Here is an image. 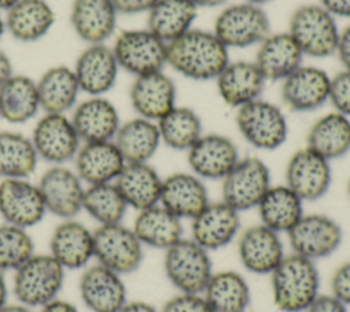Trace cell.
Here are the masks:
<instances>
[{
  "mask_svg": "<svg viewBox=\"0 0 350 312\" xmlns=\"http://www.w3.org/2000/svg\"><path fill=\"white\" fill-rule=\"evenodd\" d=\"M228 62V48L209 30L191 27L167 44V64L193 81L216 79Z\"/></svg>",
  "mask_w": 350,
  "mask_h": 312,
  "instance_id": "cell-1",
  "label": "cell"
},
{
  "mask_svg": "<svg viewBox=\"0 0 350 312\" xmlns=\"http://www.w3.org/2000/svg\"><path fill=\"white\" fill-rule=\"evenodd\" d=\"M269 276L273 304L282 312H305L320 293L316 261L295 253L286 255Z\"/></svg>",
  "mask_w": 350,
  "mask_h": 312,
  "instance_id": "cell-2",
  "label": "cell"
},
{
  "mask_svg": "<svg viewBox=\"0 0 350 312\" xmlns=\"http://www.w3.org/2000/svg\"><path fill=\"white\" fill-rule=\"evenodd\" d=\"M66 272L52 255L34 253L12 272L11 291L18 302L41 308L59 297Z\"/></svg>",
  "mask_w": 350,
  "mask_h": 312,
  "instance_id": "cell-3",
  "label": "cell"
},
{
  "mask_svg": "<svg viewBox=\"0 0 350 312\" xmlns=\"http://www.w3.org/2000/svg\"><path fill=\"white\" fill-rule=\"evenodd\" d=\"M163 268L179 293H202L213 274L211 252L185 237L164 250Z\"/></svg>",
  "mask_w": 350,
  "mask_h": 312,
  "instance_id": "cell-4",
  "label": "cell"
},
{
  "mask_svg": "<svg viewBox=\"0 0 350 312\" xmlns=\"http://www.w3.org/2000/svg\"><path fill=\"white\" fill-rule=\"evenodd\" d=\"M235 125L242 138L258 151H275L288 135V123L282 108L261 97L237 108Z\"/></svg>",
  "mask_w": 350,
  "mask_h": 312,
  "instance_id": "cell-5",
  "label": "cell"
},
{
  "mask_svg": "<svg viewBox=\"0 0 350 312\" xmlns=\"http://www.w3.org/2000/svg\"><path fill=\"white\" fill-rule=\"evenodd\" d=\"M287 31L304 56L323 59L335 55L339 29L335 16L320 4L298 7L290 16Z\"/></svg>",
  "mask_w": 350,
  "mask_h": 312,
  "instance_id": "cell-6",
  "label": "cell"
},
{
  "mask_svg": "<svg viewBox=\"0 0 350 312\" xmlns=\"http://www.w3.org/2000/svg\"><path fill=\"white\" fill-rule=\"evenodd\" d=\"M93 245L94 260L122 276L135 272L144 261V245L123 222L97 226Z\"/></svg>",
  "mask_w": 350,
  "mask_h": 312,
  "instance_id": "cell-7",
  "label": "cell"
},
{
  "mask_svg": "<svg viewBox=\"0 0 350 312\" xmlns=\"http://www.w3.org/2000/svg\"><path fill=\"white\" fill-rule=\"evenodd\" d=\"M112 51L119 68L134 77L161 71L167 64V42L148 29L119 31Z\"/></svg>",
  "mask_w": 350,
  "mask_h": 312,
  "instance_id": "cell-8",
  "label": "cell"
},
{
  "mask_svg": "<svg viewBox=\"0 0 350 312\" xmlns=\"http://www.w3.org/2000/svg\"><path fill=\"white\" fill-rule=\"evenodd\" d=\"M212 31L228 49L247 48L258 45L271 33V23L261 5L245 1L221 10Z\"/></svg>",
  "mask_w": 350,
  "mask_h": 312,
  "instance_id": "cell-9",
  "label": "cell"
},
{
  "mask_svg": "<svg viewBox=\"0 0 350 312\" xmlns=\"http://www.w3.org/2000/svg\"><path fill=\"white\" fill-rule=\"evenodd\" d=\"M271 185V170L262 159L241 157L221 179V200L241 213L256 208Z\"/></svg>",
  "mask_w": 350,
  "mask_h": 312,
  "instance_id": "cell-10",
  "label": "cell"
},
{
  "mask_svg": "<svg viewBox=\"0 0 350 312\" xmlns=\"http://www.w3.org/2000/svg\"><path fill=\"white\" fill-rule=\"evenodd\" d=\"M291 253L317 261L334 255L343 241L342 226L325 213H304L286 234Z\"/></svg>",
  "mask_w": 350,
  "mask_h": 312,
  "instance_id": "cell-11",
  "label": "cell"
},
{
  "mask_svg": "<svg viewBox=\"0 0 350 312\" xmlns=\"http://www.w3.org/2000/svg\"><path fill=\"white\" fill-rule=\"evenodd\" d=\"M30 138L38 159L49 166L72 161L82 144L67 114H44L36 122Z\"/></svg>",
  "mask_w": 350,
  "mask_h": 312,
  "instance_id": "cell-12",
  "label": "cell"
},
{
  "mask_svg": "<svg viewBox=\"0 0 350 312\" xmlns=\"http://www.w3.org/2000/svg\"><path fill=\"white\" fill-rule=\"evenodd\" d=\"M37 186L48 213L59 219H72L82 211L86 185L74 168L66 164L49 166L41 174Z\"/></svg>",
  "mask_w": 350,
  "mask_h": 312,
  "instance_id": "cell-13",
  "label": "cell"
},
{
  "mask_svg": "<svg viewBox=\"0 0 350 312\" xmlns=\"http://www.w3.org/2000/svg\"><path fill=\"white\" fill-rule=\"evenodd\" d=\"M284 179V183L304 203L320 200L332 183L331 161L308 146L299 148L287 160Z\"/></svg>",
  "mask_w": 350,
  "mask_h": 312,
  "instance_id": "cell-14",
  "label": "cell"
},
{
  "mask_svg": "<svg viewBox=\"0 0 350 312\" xmlns=\"http://www.w3.org/2000/svg\"><path fill=\"white\" fill-rule=\"evenodd\" d=\"M44 198L30 178L0 179V216L23 229L37 226L46 215Z\"/></svg>",
  "mask_w": 350,
  "mask_h": 312,
  "instance_id": "cell-15",
  "label": "cell"
},
{
  "mask_svg": "<svg viewBox=\"0 0 350 312\" xmlns=\"http://www.w3.org/2000/svg\"><path fill=\"white\" fill-rule=\"evenodd\" d=\"M78 291L90 312H118L127 302L123 276L97 261L82 270Z\"/></svg>",
  "mask_w": 350,
  "mask_h": 312,
  "instance_id": "cell-16",
  "label": "cell"
},
{
  "mask_svg": "<svg viewBox=\"0 0 350 312\" xmlns=\"http://www.w3.org/2000/svg\"><path fill=\"white\" fill-rule=\"evenodd\" d=\"M186 153L190 171L211 181H221L241 159L237 144L219 133H204Z\"/></svg>",
  "mask_w": 350,
  "mask_h": 312,
  "instance_id": "cell-17",
  "label": "cell"
},
{
  "mask_svg": "<svg viewBox=\"0 0 350 312\" xmlns=\"http://www.w3.org/2000/svg\"><path fill=\"white\" fill-rule=\"evenodd\" d=\"M237 239L239 261L252 274L271 275L286 256L280 234L261 223L249 226Z\"/></svg>",
  "mask_w": 350,
  "mask_h": 312,
  "instance_id": "cell-18",
  "label": "cell"
},
{
  "mask_svg": "<svg viewBox=\"0 0 350 312\" xmlns=\"http://www.w3.org/2000/svg\"><path fill=\"white\" fill-rule=\"evenodd\" d=\"M190 222V238L208 252L226 248L241 233V213L223 200L209 201Z\"/></svg>",
  "mask_w": 350,
  "mask_h": 312,
  "instance_id": "cell-19",
  "label": "cell"
},
{
  "mask_svg": "<svg viewBox=\"0 0 350 312\" xmlns=\"http://www.w3.org/2000/svg\"><path fill=\"white\" fill-rule=\"evenodd\" d=\"M329 74L317 66L301 64L282 81L280 97L293 112H312L328 101Z\"/></svg>",
  "mask_w": 350,
  "mask_h": 312,
  "instance_id": "cell-20",
  "label": "cell"
},
{
  "mask_svg": "<svg viewBox=\"0 0 350 312\" xmlns=\"http://www.w3.org/2000/svg\"><path fill=\"white\" fill-rule=\"evenodd\" d=\"M49 255L66 270L86 268L94 259L93 230L72 219H62L49 237Z\"/></svg>",
  "mask_w": 350,
  "mask_h": 312,
  "instance_id": "cell-21",
  "label": "cell"
},
{
  "mask_svg": "<svg viewBox=\"0 0 350 312\" xmlns=\"http://www.w3.org/2000/svg\"><path fill=\"white\" fill-rule=\"evenodd\" d=\"M72 70L81 92L88 96H104L115 86L120 68L112 47L89 44L78 55Z\"/></svg>",
  "mask_w": 350,
  "mask_h": 312,
  "instance_id": "cell-22",
  "label": "cell"
},
{
  "mask_svg": "<svg viewBox=\"0 0 350 312\" xmlns=\"http://www.w3.org/2000/svg\"><path fill=\"white\" fill-rule=\"evenodd\" d=\"M129 97L137 116L157 122L176 105V85L163 70L134 77Z\"/></svg>",
  "mask_w": 350,
  "mask_h": 312,
  "instance_id": "cell-23",
  "label": "cell"
},
{
  "mask_svg": "<svg viewBox=\"0 0 350 312\" xmlns=\"http://www.w3.org/2000/svg\"><path fill=\"white\" fill-rule=\"evenodd\" d=\"M70 119L82 142L112 141L122 123L118 108L104 96H89L77 103Z\"/></svg>",
  "mask_w": 350,
  "mask_h": 312,
  "instance_id": "cell-24",
  "label": "cell"
},
{
  "mask_svg": "<svg viewBox=\"0 0 350 312\" xmlns=\"http://www.w3.org/2000/svg\"><path fill=\"white\" fill-rule=\"evenodd\" d=\"M204 179L190 172H172L163 178L160 203L179 219L191 220L209 204Z\"/></svg>",
  "mask_w": 350,
  "mask_h": 312,
  "instance_id": "cell-25",
  "label": "cell"
},
{
  "mask_svg": "<svg viewBox=\"0 0 350 312\" xmlns=\"http://www.w3.org/2000/svg\"><path fill=\"white\" fill-rule=\"evenodd\" d=\"M72 161L85 185L113 182L126 164L113 141L82 142Z\"/></svg>",
  "mask_w": 350,
  "mask_h": 312,
  "instance_id": "cell-26",
  "label": "cell"
},
{
  "mask_svg": "<svg viewBox=\"0 0 350 312\" xmlns=\"http://www.w3.org/2000/svg\"><path fill=\"white\" fill-rule=\"evenodd\" d=\"M118 15L111 0H74L70 23L86 45L105 44L116 30Z\"/></svg>",
  "mask_w": 350,
  "mask_h": 312,
  "instance_id": "cell-27",
  "label": "cell"
},
{
  "mask_svg": "<svg viewBox=\"0 0 350 312\" xmlns=\"http://www.w3.org/2000/svg\"><path fill=\"white\" fill-rule=\"evenodd\" d=\"M215 81L223 103L235 109L260 99L267 83L254 62L246 60H230Z\"/></svg>",
  "mask_w": 350,
  "mask_h": 312,
  "instance_id": "cell-28",
  "label": "cell"
},
{
  "mask_svg": "<svg viewBox=\"0 0 350 312\" xmlns=\"http://www.w3.org/2000/svg\"><path fill=\"white\" fill-rule=\"evenodd\" d=\"M304 60V53L288 31L269 33L257 47L254 64L265 81H283Z\"/></svg>",
  "mask_w": 350,
  "mask_h": 312,
  "instance_id": "cell-29",
  "label": "cell"
},
{
  "mask_svg": "<svg viewBox=\"0 0 350 312\" xmlns=\"http://www.w3.org/2000/svg\"><path fill=\"white\" fill-rule=\"evenodd\" d=\"M56 22L46 0H18L5 11V31L21 42H36L45 37Z\"/></svg>",
  "mask_w": 350,
  "mask_h": 312,
  "instance_id": "cell-30",
  "label": "cell"
},
{
  "mask_svg": "<svg viewBox=\"0 0 350 312\" xmlns=\"http://www.w3.org/2000/svg\"><path fill=\"white\" fill-rule=\"evenodd\" d=\"M113 183L137 212L160 203L163 178L149 163H126Z\"/></svg>",
  "mask_w": 350,
  "mask_h": 312,
  "instance_id": "cell-31",
  "label": "cell"
},
{
  "mask_svg": "<svg viewBox=\"0 0 350 312\" xmlns=\"http://www.w3.org/2000/svg\"><path fill=\"white\" fill-rule=\"evenodd\" d=\"M36 82L44 114H67L77 105L81 88L72 67L52 66Z\"/></svg>",
  "mask_w": 350,
  "mask_h": 312,
  "instance_id": "cell-32",
  "label": "cell"
},
{
  "mask_svg": "<svg viewBox=\"0 0 350 312\" xmlns=\"http://www.w3.org/2000/svg\"><path fill=\"white\" fill-rule=\"evenodd\" d=\"M131 229L144 248L165 250L183 238L182 219L161 204L138 211Z\"/></svg>",
  "mask_w": 350,
  "mask_h": 312,
  "instance_id": "cell-33",
  "label": "cell"
},
{
  "mask_svg": "<svg viewBox=\"0 0 350 312\" xmlns=\"http://www.w3.org/2000/svg\"><path fill=\"white\" fill-rule=\"evenodd\" d=\"M328 161L350 152V118L331 111L317 118L306 134V145Z\"/></svg>",
  "mask_w": 350,
  "mask_h": 312,
  "instance_id": "cell-34",
  "label": "cell"
},
{
  "mask_svg": "<svg viewBox=\"0 0 350 312\" xmlns=\"http://www.w3.org/2000/svg\"><path fill=\"white\" fill-rule=\"evenodd\" d=\"M256 209L260 223L279 234H287L305 213L304 201L286 183L271 185Z\"/></svg>",
  "mask_w": 350,
  "mask_h": 312,
  "instance_id": "cell-35",
  "label": "cell"
},
{
  "mask_svg": "<svg viewBox=\"0 0 350 312\" xmlns=\"http://www.w3.org/2000/svg\"><path fill=\"white\" fill-rule=\"evenodd\" d=\"M41 109L36 79L25 74H12L0 86V119L11 125L31 120Z\"/></svg>",
  "mask_w": 350,
  "mask_h": 312,
  "instance_id": "cell-36",
  "label": "cell"
},
{
  "mask_svg": "<svg viewBox=\"0 0 350 312\" xmlns=\"http://www.w3.org/2000/svg\"><path fill=\"white\" fill-rule=\"evenodd\" d=\"M112 141L126 163H149L161 145L157 123L141 116L122 122Z\"/></svg>",
  "mask_w": 350,
  "mask_h": 312,
  "instance_id": "cell-37",
  "label": "cell"
},
{
  "mask_svg": "<svg viewBox=\"0 0 350 312\" xmlns=\"http://www.w3.org/2000/svg\"><path fill=\"white\" fill-rule=\"evenodd\" d=\"M213 312H246L250 305V287L235 270L213 271L204 291Z\"/></svg>",
  "mask_w": 350,
  "mask_h": 312,
  "instance_id": "cell-38",
  "label": "cell"
},
{
  "mask_svg": "<svg viewBox=\"0 0 350 312\" xmlns=\"http://www.w3.org/2000/svg\"><path fill=\"white\" fill-rule=\"evenodd\" d=\"M197 12L189 0H159L148 11L146 29L168 44L193 27Z\"/></svg>",
  "mask_w": 350,
  "mask_h": 312,
  "instance_id": "cell-39",
  "label": "cell"
},
{
  "mask_svg": "<svg viewBox=\"0 0 350 312\" xmlns=\"http://www.w3.org/2000/svg\"><path fill=\"white\" fill-rule=\"evenodd\" d=\"M38 161L30 137L14 130H0V179L30 178Z\"/></svg>",
  "mask_w": 350,
  "mask_h": 312,
  "instance_id": "cell-40",
  "label": "cell"
},
{
  "mask_svg": "<svg viewBox=\"0 0 350 312\" xmlns=\"http://www.w3.org/2000/svg\"><path fill=\"white\" fill-rule=\"evenodd\" d=\"M156 123L161 144L174 151L187 152L204 134L200 115L186 105L176 104Z\"/></svg>",
  "mask_w": 350,
  "mask_h": 312,
  "instance_id": "cell-41",
  "label": "cell"
},
{
  "mask_svg": "<svg viewBox=\"0 0 350 312\" xmlns=\"http://www.w3.org/2000/svg\"><path fill=\"white\" fill-rule=\"evenodd\" d=\"M129 207L113 182L86 185L82 201L85 211L97 224L122 223Z\"/></svg>",
  "mask_w": 350,
  "mask_h": 312,
  "instance_id": "cell-42",
  "label": "cell"
},
{
  "mask_svg": "<svg viewBox=\"0 0 350 312\" xmlns=\"http://www.w3.org/2000/svg\"><path fill=\"white\" fill-rule=\"evenodd\" d=\"M36 244L27 229L0 223V270L14 272L36 253Z\"/></svg>",
  "mask_w": 350,
  "mask_h": 312,
  "instance_id": "cell-43",
  "label": "cell"
},
{
  "mask_svg": "<svg viewBox=\"0 0 350 312\" xmlns=\"http://www.w3.org/2000/svg\"><path fill=\"white\" fill-rule=\"evenodd\" d=\"M328 101L334 111L350 118V70L343 68L331 77Z\"/></svg>",
  "mask_w": 350,
  "mask_h": 312,
  "instance_id": "cell-44",
  "label": "cell"
},
{
  "mask_svg": "<svg viewBox=\"0 0 350 312\" xmlns=\"http://www.w3.org/2000/svg\"><path fill=\"white\" fill-rule=\"evenodd\" d=\"M159 312H213L202 293H178Z\"/></svg>",
  "mask_w": 350,
  "mask_h": 312,
  "instance_id": "cell-45",
  "label": "cell"
},
{
  "mask_svg": "<svg viewBox=\"0 0 350 312\" xmlns=\"http://www.w3.org/2000/svg\"><path fill=\"white\" fill-rule=\"evenodd\" d=\"M329 287L335 297L350 307V260L336 267L331 276Z\"/></svg>",
  "mask_w": 350,
  "mask_h": 312,
  "instance_id": "cell-46",
  "label": "cell"
},
{
  "mask_svg": "<svg viewBox=\"0 0 350 312\" xmlns=\"http://www.w3.org/2000/svg\"><path fill=\"white\" fill-rule=\"evenodd\" d=\"M347 308L349 307L345 302H342L338 297H335L332 293H319L305 312H349Z\"/></svg>",
  "mask_w": 350,
  "mask_h": 312,
  "instance_id": "cell-47",
  "label": "cell"
},
{
  "mask_svg": "<svg viewBox=\"0 0 350 312\" xmlns=\"http://www.w3.org/2000/svg\"><path fill=\"white\" fill-rule=\"evenodd\" d=\"M118 14H141L148 12L159 0H111Z\"/></svg>",
  "mask_w": 350,
  "mask_h": 312,
  "instance_id": "cell-48",
  "label": "cell"
},
{
  "mask_svg": "<svg viewBox=\"0 0 350 312\" xmlns=\"http://www.w3.org/2000/svg\"><path fill=\"white\" fill-rule=\"evenodd\" d=\"M335 55L339 57L343 68L350 70V23L339 30Z\"/></svg>",
  "mask_w": 350,
  "mask_h": 312,
  "instance_id": "cell-49",
  "label": "cell"
},
{
  "mask_svg": "<svg viewBox=\"0 0 350 312\" xmlns=\"http://www.w3.org/2000/svg\"><path fill=\"white\" fill-rule=\"evenodd\" d=\"M320 5L335 18H350V0H320Z\"/></svg>",
  "mask_w": 350,
  "mask_h": 312,
  "instance_id": "cell-50",
  "label": "cell"
},
{
  "mask_svg": "<svg viewBox=\"0 0 350 312\" xmlns=\"http://www.w3.org/2000/svg\"><path fill=\"white\" fill-rule=\"evenodd\" d=\"M38 312H79L78 308L68 300H63V298H55L52 301H49L48 304L42 305L41 308H38Z\"/></svg>",
  "mask_w": 350,
  "mask_h": 312,
  "instance_id": "cell-51",
  "label": "cell"
},
{
  "mask_svg": "<svg viewBox=\"0 0 350 312\" xmlns=\"http://www.w3.org/2000/svg\"><path fill=\"white\" fill-rule=\"evenodd\" d=\"M118 312H159L156 309V307H153L152 304L142 301V300H133L129 301L118 311Z\"/></svg>",
  "mask_w": 350,
  "mask_h": 312,
  "instance_id": "cell-52",
  "label": "cell"
},
{
  "mask_svg": "<svg viewBox=\"0 0 350 312\" xmlns=\"http://www.w3.org/2000/svg\"><path fill=\"white\" fill-rule=\"evenodd\" d=\"M14 74L12 62L10 56L0 49V86Z\"/></svg>",
  "mask_w": 350,
  "mask_h": 312,
  "instance_id": "cell-53",
  "label": "cell"
},
{
  "mask_svg": "<svg viewBox=\"0 0 350 312\" xmlns=\"http://www.w3.org/2000/svg\"><path fill=\"white\" fill-rule=\"evenodd\" d=\"M8 294H10V285L5 279V272L0 270V308L8 302Z\"/></svg>",
  "mask_w": 350,
  "mask_h": 312,
  "instance_id": "cell-54",
  "label": "cell"
},
{
  "mask_svg": "<svg viewBox=\"0 0 350 312\" xmlns=\"http://www.w3.org/2000/svg\"><path fill=\"white\" fill-rule=\"evenodd\" d=\"M0 312H33L30 307H26L21 302H7L0 308Z\"/></svg>",
  "mask_w": 350,
  "mask_h": 312,
  "instance_id": "cell-55",
  "label": "cell"
},
{
  "mask_svg": "<svg viewBox=\"0 0 350 312\" xmlns=\"http://www.w3.org/2000/svg\"><path fill=\"white\" fill-rule=\"evenodd\" d=\"M191 1L197 8L204 7V8H212V7H219L224 4L227 0H189Z\"/></svg>",
  "mask_w": 350,
  "mask_h": 312,
  "instance_id": "cell-56",
  "label": "cell"
},
{
  "mask_svg": "<svg viewBox=\"0 0 350 312\" xmlns=\"http://www.w3.org/2000/svg\"><path fill=\"white\" fill-rule=\"evenodd\" d=\"M18 0H0V11H7L10 7H12Z\"/></svg>",
  "mask_w": 350,
  "mask_h": 312,
  "instance_id": "cell-57",
  "label": "cell"
},
{
  "mask_svg": "<svg viewBox=\"0 0 350 312\" xmlns=\"http://www.w3.org/2000/svg\"><path fill=\"white\" fill-rule=\"evenodd\" d=\"M4 33H5V23H4V18H3L1 14H0V40H1V37H3Z\"/></svg>",
  "mask_w": 350,
  "mask_h": 312,
  "instance_id": "cell-58",
  "label": "cell"
},
{
  "mask_svg": "<svg viewBox=\"0 0 350 312\" xmlns=\"http://www.w3.org/2000/svg\"><path fill=\"white\" fill-rule=\"evenodd\" d=\"M247 3H252V4H257V5H261V4H264V3H268V1H271V0H246Z\"/></svg>",
  "mask_w": 350,
  "mask_h": 312,
  "instance_id": "cell-59",
  "label": "cell"
},
{
  "mask_svg": "<svg viewBox=\"0 0 350 312\" xmlns=\"http://www.w3.org/2000/svg\"><path fill=\"white\" fill-rule=\"evenodd\" d=\"M347 196H349V200H350V179H349V183H347Z\"/></svg>",
  "mask_w": 350,
  "mask_h": 312,
  "instance_id": "cell-60",
  "label": "cell"
}]
</instances>
